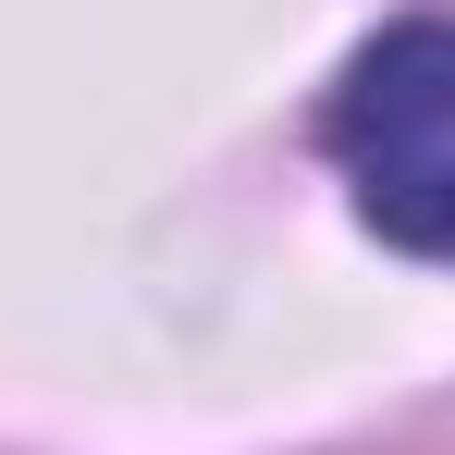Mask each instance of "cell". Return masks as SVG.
<instances>
[{"label": "cell", "mask_w": 455, "mask_h": 455, "mask_svg": "<svg viewBox=\"0 0 455 455\" xmlns=\"http://www.w3.org/2000/svg\"><path fill=\"white\" fill-rule=\"evenodd\" d=\"M320 136L357 185V222L406 259H455V25H381L345 62Z\"/></svg>", "instance_id": "obj_1"}]
</instances>
